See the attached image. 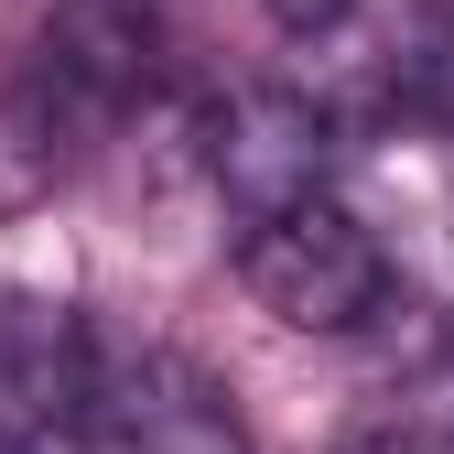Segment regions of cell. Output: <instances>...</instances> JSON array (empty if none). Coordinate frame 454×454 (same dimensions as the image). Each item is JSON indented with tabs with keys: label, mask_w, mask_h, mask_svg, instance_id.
<instances>
[{
	"label": "cell",
	"mask_w": 454,
	"mask_h": 454,
	"mask_svg": "<svg viewBox=\"0 0 454 454\" xmlns=\"http://www.w3.org/2000/svg\"><path fill=\"white\" fill-rule=\"evenodd\" d=\"M162 87V22L152 0H54L22 33V76L12 108L43 152H98L120 141Z\"/></svg>",
	"instance_id": "1"
},
{
	"label": "cell",
	"mask_w": 454,
	"mask_h": 454,
	"mask_svg": "<svg viewBox=\"0 0 454 454\" xmlns=\"http://www.w3.org/2000/svg\"><path fill=\"white\" fill-rule=\"evenodd\" d=\"M239 281L270 325L293 335H368L401 314V270H389L379 227L357 206H293V216H260L239 239Z\"/></svg>",
	"instance_id": "2"
},
{
	"label": "cell",
	"mask_w": 454,
	"mask_h": 454,
	"mask_svg": "<svg viewBox=\"0 0 454 454\" xmlns=\"http://www.w3.org/2000/svg\"><path fill=\"white\" fill-rule=\"evenodd\" d=\"M76 454H249L227 389L174 347H98V401Z\"/></svg>",
	"instance_id": "3"
},
{
	"label": "cell",
	"mask_w": 454,
	"mask_h": 454,
	"mask_svg": "<svg viewBox=\"0 0 454 454\" xmlns=\"http://www.w3.org/2000/svg\"><path fill=\"white\" fill-rule=\"evenodd\" d=\"M206 174H216V195L239 206L249 227L260 216H293V206H325L335 120L303 87H239V98L206 108Z\"/></svg>",
	"instance_id": "4"
},
{
	"label": "cell",
	"mask_w": 454,
	"mask_h": 454,
	"mask_svg": "<svg viewBox=\"0 0 454 454\" xmlns=\"http://www.w3.org/2000/svg\"><path fill=\"white\" fill-rule=\"evenodd\" d=\"M108 335L54 293H0V454H54L87 433Z\"/></svg>",
	"instance_id": "5"
},
{
	"label": "cell",
	"mask_w": 454,
	"mask_h": 454,
	"mask_svg": "<svg viewBox=\"0 0 454 454\" xmlns=\"http://www.w3.org/2000/svg\"><path fill=\"white\" fill-rule=\"evenodd\" d=\"M389 98H401V120L454 141V0H411L401 12V33H389Z\"/></svg>",
	"instance_id": "6"
},
{
	"label": "cell",
	"mask_w": 454,
	"mask_h": 454,
	"mask_svg": "<svg viewBox=\"0 0 454 454\" xmlns=\"http://www.w3.org/2000/svg\"><path fill=\"white\" fill-rule=\"evenodd\" d=\"M335 454H454V379H411L389 401H368Z\"/></svg>",
	"instance_id": "7"
},
{
	"label": "cell",
	"mask_w": 454,
	"mask_h": 454,
	"mask_svg": "<svg viewBox=\"0 0 454 454\" xmlns=\"http://www.w3.org/2000/svg\"><path fill=\"white\" fill-rule=\"evenodd\" d=\"M347 12H357V0H270V22H281V33H335Z\"/></svg>",
	"instance_id": "8"
}]
</instances>
